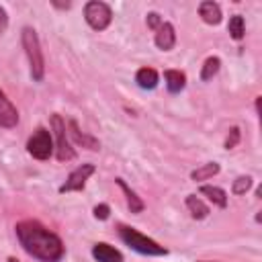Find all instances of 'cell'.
<instances>
[{
	"label": "cell",
	"instance_id": "1",
	"mask_svg": "<svg viewBox=\"0 0 262 262\" xmlns=\"http://www.w3.org/2000/svg\"><path fill=\"white\" fill-rule=\"evenodd\" d=\"M14 233L23 250L41 262H59L66 254L63 242L37 219H23L14 225Z\"/></svg>",
	"mask_w": 262,
	"mask_h": 262
},
{
	"label": "cell",
	"instance_id": "2",
	"mask_svg": "<svg viewBox=\"0 0 262 262\" xmlns=\"http://www.w3.org/2000/svg\"><path fill=\"white\" fill-rule=\"evenodd\" d=\"M20 41L29 59V70H31V78L35 82H41L45 76V59H43V51H41V43L37 37V31L33 27H25L20 33Z\"/></svg>",
	"mask_w": 262,
	"mask_h": 262
},
{
	"label": "cell",
	"instance_id": "3",
	"mask_svg": "<svg viewBox=\"0 0 262 262\" xmlns=\"http://www.w3.org/2000/svg\"><path fill=\"white\" fill-rule=\"evenodd\" d=\"M117 231H119V237L123 239L125 246H129L131 250H135V252H139L143 256H164L166 254V248L164 246H160L156 239L143 235L135 227H129V225H123L121 223L117 227Z\"/></svg>",
	"mask_w": 262,
	"mask_h": 262
},
{
	"label": "cell",
	"instance_id": "4",
	"mask_svg": "<svg viewBox=\"0 0 262 262\" xmlns=\"http://www.w3.org/2000/svg\"><path fill=\"white\" fill-rule=\"evenodd\" d=\"M51 131H53V135H55V158H57L59 162H70V160H74V158H76V151H74V147H72V143H70V139H68L66 121H63L57 113L51 115Z\"/></svg>",
	"mask_w": 262,
	"mask_h": 262
},
{
	"label": "cell",
	"instance_id": "5",
	"mask_svg": "<svg viewBox=\"0 0 262 262\" xmlns=\"http://www.w3.org/2000/svg\"><path fill=\"white\" fill-rule=\"evenodd\" d=\"M55 145H53V139H51V131H47L45 127H37L33 131V135L29 137L27 141V151L35 158V160H49L51 154H53Z\"/></svg>",
	"mask_w": 262,
	"mask_h": 262
},
{
	"label": "cell",
	"instance_id": "6",
	"mask_svg": "<svg viewBox=\"0 0 262 262\" xmlns=\"http://www.w3.org/2000/svg\"><path fill=\"white\" fill-rule=\"evenodd\" d=\"M84 20L94 29V31H104L111 20H113V10L106 2L100 0H90L84 6Z\"/></svg>",
	"mask_w": 262,
	"mask_h": 262
},
{
	"label": "cell",
	"instance_id": "7",
	"mask_svg": "<svg viewBox=\"0 0 262 262\" xmlns=\"http://www.w3.org/2000/svg\"><path fill=\"white\" fill-rule=\"evenodd\" d=\"M94 172H96V166L94 164H80L76 170L70 172V176L66 178V182L59 186V192H78V190H84L86 180Z\"/></svg>",
	"mask_w": 262,
	"mask_h": 262
},
{
	"label": "cell",
	"instance_id": "8",
	"mask_svg": "<svg viewBox=\"0 0 262 262\" xmlns=\"http://www.w3.org/2000/svg\"><path fill=\"white\" fill-rule=\"evenodd\" d=\"M18 123V111L6 92L0 88V129H12Z\"/></svg>",
	"mask_w": 262,
	"mask_h": 262
},
{
	"label": "cell",
	"instance_id": "9",
	"mask_svg": "<svg viewBox=\"0 0 262 262\" xmlns=\"http://www.w3.org/2000/svg\"><path fill=\"white\" fill-rule=\"evenodd\" d=\"M66 129H68V133H70V137L74 139L76 145H82V147H86V149H90V151H98V149H100V141H98L96 137H92V135L80 131V127H78L76 121H68Z\"/></svg>",
	"mask_w": 262,
	"mask_h": 262
},
{
	"label": "cell",
	"instance_id": "10",
	"mask_svg": "<svg viewBox=\"0 0 262 262\" xmlns=\"http://www.w3.org/2000/svg\"><path fill=\"white\" fill-rule=\"evenodd\" d=\"M154 41H156V47H158V49H162V51H170V49L176 45V31H174L172 23L164 20V23L156 29V37H154Z\"/></svg>",
	"mask_w": 262,
	"mask_h": 262
},
{
	"label": "cell",
	"instance_id": "11",
	"mask_svg": "<svg viewBox=\"0 0 262 262\" xmlns=\"http://www.w3.org/2000/svg\"><path fill=\"white\" fill-rule=\"evenodd\" d=\"M92 256H94L96 262H123V254L106 242L94 244L92 246Z\"/></svg>",
	"mask_w": 262,
	"mask_h": 262
},
{
	"label": "cell",
	"instance_id": "12",
	"mask_svg": "<svg viewBox=\"0 0 262 262\" xmlns=\"http://www.w3.org/2000/svg\"><path fill=\"white\" fill-rule=\"evenodd\" d=\"M115 184H117V186L121 188V192L125 194V201H127L129 211H131V213H135V215H137V213H141L145 205H143V201L137 196V192H135V190H133V188H131L123 178H115Z\"/></svg>",
	"mask_w": 262,
	"mask_h": 262
},
{
	"label": "cell",
	"instance_id": "13",
	"mask_svg": "<svg viewBox=\"0 0 262 262\" xmlns=\"http://www.w3.org/2000/svg\"><path fill=\"white\" fill-rule=\"evenodd\" d=\"M199 14L207 25H219L221 23V6L213 0H205L199 4Z\"/></svg>",
	"mask_w": 262,
	"mask_h": 262
},
{
	"label": "cell",
	"instance_id": "14",
	"mask_svg": "<svg viewBox=\"0 0 262 262\" xmlns=\"http://www.w3.org/2000/svg\"><path fill=\"white\" fill-rule=\"evenodd\" d=\"M164 80H166V88H168L170 94H178L186 86V74L180 72V70H166Z\"/></svg>",
	"mask_w": 262,
	"mask_h": 262
},
{
	"label": "cell",
	"instance_id": "15",
	"mask_svg": "<svg viewBox=\"0 0 262 262\" xmlns=\"http://www.w3.org/2000/svg\"><path fill=\"white\" fill-rule=\"evenodd\" d=\"M135 82L143 90H154L158 86V82H160V76H158V72L154 68H139L137 74H135Z\"/></svg>",
	"mask_w": 262,
	"mask_h": 262
},
{
	"label": "cell",
	"instance_id": "16",
	"mask_svg": "<svg viewBox=\"0 0 262 262\" xmlns=\"http://www.w3.org/2000/svg\"><path fill=\"white\" fill-rule=\"evenodd\" d=\"M201 194H205L213 205H217L219 209H225L227 207V192L219 186H211V184H205L201 186Z\"/></svg>",
	"mask_w": 262,
	"mask_h": 262
},
{
	"label": "cell",
	"instance_id": "17",
	"mask_svg": "<svg viewBox=\"0 0 262 262\" xmlns=\"http://www.w3.org/2000/svg\"><path fill=\"white\" fill-rule=\"evenodd\" d=\"M186 209H188V213H190V217L192 219H205V217H209V207L196 196V194H188L186 196Z\"/></svg>",
	"mask_w": 262,
	"mask_h": 262
},
{
	"label": "cell",
	"instance_id": "18",
	"mask_svg": "<svg viewBox=\"0 0 262 262\" xmlns=\"http://www.w3.org/2000/svg\"><path fill=\"white\" fill-rule=\"evenodd\" d=\"M219 164L217 162H207V164H203V166H199L196 170H192L190 172V180H194V182H201V180H209V178H213L215 174H219Z\"/></svg>",
	"mask_w": 262,
	"mask_h": 262
},
{
	"label": "cell",
	"instance_id": "19",
	"mask_svg": "<svg viewBox=\"0 0 262 262\" xmlns=\"http://www.w3.org/2000/svg\"><path fill=\"white\" fill-rule=\"evenodd\" d=\"M227 31H229L231 39L239 41V39L246 35V23H244V16H242V14H233V16H229Z\"/></svg>",
	"mask_w": 262,
	"mask_h": 262
},
{
	"label": "cell",
	"instance_id": "20",
	"mask_svg": "<svg viewBox=\"0 0 262 262\" xmlns=\"http://www.w3.org/2000/svg\"><path fill=\"white\" fill-rule=\"evenodd\" d=\"M219 68H221V59H219V57H215V55L207 57L205 63H203V68H201V80H203V82L211 80V78L219 72Z\"/></svg>",
	"mask_w": 262,
	"mask_h": 262
},
{
	"label": "cell",
	"instance_id": "21",
	"mask_svg": "<svg viewBox=\"0 0 262 262\" xmlns=\"http://www.w3.org/2000/svg\"><path fill=\"white\" fill-rule=\"evenodd\" d=\"M250 186H252V176H237L231 184V192L239 196V194H246L250 190Z\"/></svg>",
	"mask_w": 262,
	"mask_h": 262
},
{
	"label": "cell",
	"instance_id": "22",
	"mask_svg": "<svg viewBox=\"0 0 262 262\" xmlns=\"http://www.w3.org/2000/svg\"><path fill=\"white\" fill-rule=\"evenodd\" d=\"M239 129L237 127H231L229 129V133H227V137H225V149H233L237 143H239Z\"/></svg>",
	"mask_w": 262,
	"mask_h": 262
},
{
	"label": "cell",
	"instance_id": "23",
	"mask_svg": "<svg viewBox=\"0 0 262 262\" xmlns=\"http://www.w3.org/2000/svg\"><path fill=\"white\" fill-rule=\"evenodd\" d=\"M145 23H147V27H149V29H154V31H156V29H158V27H160L164 20H162V16H160L158 12H147Z\"/></svg>",
	"mask_w": 262,
	"mask_h": 262
},
{
	"label": "cell",
	"instance_id": "24",
	"mask_svg": "<svg viewBox=\"0 0 262 262\" xmlns=\"http://www.w3.org/2000/svg\"><path fill=\"white\" fill-rule=\"evenodd\" d=\"M108 215H111V207L108 205H96L94 207V217L96 219H100V221H104V219H108Z\"/></svg>",
	"mask_w": 262,
	"mask_h": 262
},
{
	"label": "cell",
	"instance_id": "25",
	"mask_svg": "<svg viewBox=\"0 0 262 262\" xmlns=\"http://www.w3.org/2000/svg\"><path fill=\"white\" fill-rule=\"evenodd\" d=\"M8 29V12L4 10V6H0V35Z\"/></svg>",
	"mask_w": 262,
	"mask_h": 262
},
{
	"label": "cell",
	"instance_id": "26",
	"mask_svg": "<svg viewBox=\"0 0 262 262\" xmlns=\"http://www.w3.org/2000/svg\"><path fill=\"white\" fill-rule=\"evenodd\" d=\"M8 262H18V260L16 258H8Z\"/></svg>",
	"mask_w": 262,
	"mask_h": 262
},
{
	"label": "cell",
	"instance_id": "27",
	"mask_svg": "<svg viewBox=\"0 0 262 262\" xmlns=\"http://www.w3.org/2000/svg\"><path fill=\"white\" fill-rule=\"evenodd\" d=\"M199 262H215V260H199Z\"/></svg>",
	"mask_w": 262,
	"mask_h": 262
}]
</instances>
